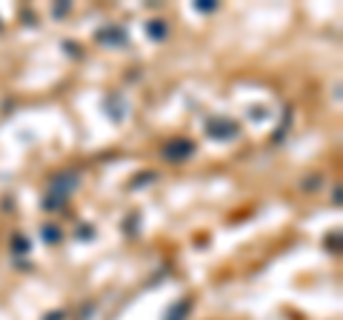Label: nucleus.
Listing matches in <instances>:
<instances>
[{
	"label": "nucleus",
	"mask_w": 343,
	"mask_h": 320,
	"mask_svg": "<svg viewBox=\"0 0 343 320\" xmlns=\"http://www.w3.org/2000/svg\"><path fill=\"white\" fill-rule=\"evenodd\" d=\"M186 312H189V300H180V303H177V309H174V315L169 312V320H180Z\"/></svg>",
	"instance_id": "f03ea898"
},
{
	"label": "nucleus",
	"mask_w": 343,
	"mask_h": 320,
	"mask_svg": "<svg viewBox=\"0 0 343 320\" xmlns=\"http://www.w3.org/2000/svg\"><path fill=\"white\" fill-rule=\"evenodd\" d=\"M186 152H192L189 143H180V146H174V149H166V155H186Z\"/></svg>",
	"instance_id": "7ed1b4c3"
},
{
	"label": "nucleus",
	"mask_w": 343,
	"mask_h": 320,
	"mask_svg": "<svg viewBox=\"0 0 343 320\" xmlns=\"http://www.w3.org/2000/svg\"><path fill=\"white\" fill-rule=\"evenodd\" d=\"M152 34H155V37H163V23H152Z\"/></svg>",
	"instance_id": "20e7f679"
},
{
	"label": "nucleus",
	"mask_w": 343,
	"mask_h": 320,
	"mask_svg": "<svg viewBox=\"0 0 343 320\" xmlns=\"http://www.w3.org/2000/svg\"><path fill=\"white\" fill-rule=\"evenodd\" d=\"M209 132H212V135H235V126L232 123H220V126L212 123L209 126Z\"/></svg>",
	"instance_id": "f257e3e1"
}]
</instances>
